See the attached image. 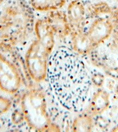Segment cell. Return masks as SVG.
<instances>
[{
	"instance_id": "6da1fadb",
	"label": "cell",
	"mask_w": 118,
	"mask_h": 132,
	"mask_svg": "<svg viewBox=\"0 0 118 132\" xmlns=\"http://www.w3.org/2000/svg\"><path fill=\"white\" fill-rule=\"evenodd\" d=\"M46 76L52 94L61 106L74 112L83 110L92 82L87 67L75 52L61 47L52 52Z\"/></svg>"
},
{
	"instance_id": "7a4b0ae2",
	"label": "cell",
	"mask_w": 118,
	"mask_h": 132,
	"mask_svg": "<svg viewBox=\"0 0 118 132\" xmlns=\"http://www.w3.org/2000/svg\"><path fill=\"white\" fill-rule=\"evenodd\" d=\"M34 30L37 39L28 48L25 59L31 78L41 81L46 76L47 63L54 45V33L46 19L38 20Z\"/></svg>"
},
{
	"instance_id": "3957f363",
	"label": "cell",
	"mask_w": 118,
	"mask_h": 132,
	"mask_svg": "<svg viewBox=\"0 0 118 132\" xmlns=\"http://www.w3.org/2000/svg\"><path fill=\"white\" fill-rule=\"evenodd\" d=\"M34 25L30 7L23 0H16L6 8L3 18V38L11 45L22 44L28 39Z\"/></svg>"
},
{
	"instance_id": "277c9868",
	"label": "cell",
	"mask_w": 118,
	"mask_h": 132,
	"mask_svg": "<svg viewBox=\"0 0 118 132\" xmlns=\"http://www.w3.org/2000/svg\"><path fill=\"white\" fill-rule=\"evenodd\" d=\"M22 110L24 119L32 129L45 131L51 126L46 97L41 90L33 89L25 93L22 99Z\"/></svg>"
},
{
	"instance_id": "5b68a950",
	"label": "cell",
	"mask_w": 118,
	"mask_h": 132,
	"mask_svg": "<svg viewBox=\"0 0 118 132\" xmlns=\"http://www.w3.org/2000/svg\"><path fill=\"white\" fill-rule=\"evenodd\" d=\"M21 79L15 65L0 52V88L13 94L19 89Z\"/></svg>"
},
{
	"instance_id": "8992f818",
	"label": "cell",
	"mask_w": 118,
	"mask_h": 132,
	"mask_svg": "<svg viewBox=\"0 0 118 132\" xmlns=\"http://www.w3.org/2000/svg\"><path fill=\"white\" fill-rule=\"evenodd\" d=\"M115 26L110 16L99 17L95 19L86 32L93 48L108 39Z\"/></svg>"
},
{
	"instance_id": "52a82bcc",
	"label": "cell",
	"mask_w": 118,
	"mask_h": 132,
	"mask_svg": "<svg viewBox=\"0 0 118 132\" xmlns=\"http://www.w3.org/2000/svg\"><path fill=\"white\" fill-rule=\"evenodd\" d=\"M46 19L54 35L64 38L71 34V29L67 15L63 11H51Z\"/></svg>"
},
{
	"instance_id": "ba28073f",
	"label": "cell",
	"mask_w": 118,
	"mask_h": 132,
	"mask_svg": "<svg viewBox=\"0 0 118 132\" xmlns=\"http://www.w3.org/2000/svg\"><path fill=\"white\" fill-rule=\"evenodd\" d=\"M85 16V8L81 1L74 0L70 3L67 8V16L71 31L84 30Z\"/></svg>"
},
{
	"instance_id": "9c48e42d",
	"label": "cell",
	"mask_w": 118,
	"mask_h": 132,
	"mask_svg": "<svg viewBox=\"0 0 118 132\" xmlns=\"http://www.w3.org/2000/svg\"><path fill=\"white\" fill-rule=\"evenodd\" d=\"M110 104L109 94L105 91L100 90L94 95L88 108V114L92 117L101 114Z\"/></svg>"
},
{
	"instance_id": "30bf717a",
	"label": "cell",
	"mask_w": 118,
	"mask_h": 132,
	"mask_svg": "<svg viewBox=\"0 0 118 132\" xmlns=\"http://www.w3.org/2000/svg\"><path fill=\"white\" fill-rule=\"evenodd\" d=\"M92 116L90 115H81L74 120L72 130L74 131H89L93 126Z\"/></svg>"
},
{
	"instance_id": "8fae6325",
	"label": "cell",
	"mask_w": 118,
	"mask_h": 132,
	"mask_svg": "<svg viewBox=\"0 0 118 132\" xmlns=\"http://www.w3.org/2000/svg\"><path fill=\"white\" fill-rule=\"evenodd\" d=\"M111 9L107 4L104 2L96 3L88 7V11L92 16L97 17L100 15L110 14L112 12Z\"/></svg>"
},
{
	"instance_id": "7c38bea8",
	"label": "cell",
	"mask_w": 118,
	"mask_h": 132,
	"mask_svg": "<svg viewBox=\"0 0 118 132\" xmlns=\"http://www.w3.org/2000/svg\"><path fill=\"white\" fill-rule=\"evenodd\" d=\"M30 4L34 10L39 11L55 10L52 0H30Z\"/></svg>"
},
{
	"instance_id": "4fadbf2b",
	"label": "cell",
	"mask_w": 118,
	"mask_h": 132,
	"mask_svg": "<svg viewBox=\"0 0 118 132\" xmlns=\"http://www.w3.org/2000/svg\"><path fill=\"white\" fill-rule=\"evenodd\" d=\"M11 106V102L9 100L5 97H0V115L7 112Z\"/></svg>"
},
{
	"instance_id": "5bb4252c",
	"label": "cell",
	"mask_w": 118,
	"mask_h": 132,
	"mask_svg": "<svg viewBox=\"0 0 118 132\" xmlns=\"http://www.w3.org/2000/svg\"><path fill=\"white\" fill-rule=\"evenodd\" d=\"M91 80L92 82L95 85L98 86V87H100L102 85H103L104 77V76L100 73L99 72H96L92 75L91 77Z\"/></svg>"
},
{
	"instance_id": "9a60e30c",
	"label": "cell",
	"mask_w": 118,
	"mask_h": 132,
	"mask_svg": "<svg viewBox=\"0 0 118 132\" xmlns=\"http://www.w3.org/2000/svg\"><path fill=\"white\" fill-rule=\"evenodd\" d=\"M23 119H24V118L22 112H21L19 111H16L12 114V120L16 124L22 122Z\"/></svg>"
},
{
	"instance_id": "2e32d148",
	"label": "cell",
	"mask_w": 118,
	"mask_h": 132,
	"mask_svg": "<svg viewBox=\"0 0 118 132\" xmlns=\"http://www.w3.org/2000/svg\"><path fill=\"white\" fill-rule=\"evenodd\" d=\"M66 0H52L55 10H58L64 5Z\"/></svg>"
},
{
	"instance_id": "e0dca14e",
	"label": "cell",
	"mask_w": 118,
	"mask_h": 132,
	"mask_svg": "<svg viewBox=\"0 0 118 132\" xmlns=\"http://www.w3.org/2000/svg\"><path fill=\"white\" fill-rule=\"evenodd\" d=\"M4 1H5V0H0V4L3 3Z\"/></svg>"
},
{
	"instance_id": "ac0fdd59",
	"label": "cell",
	"mask_w": 118,
	"mask_h": 132,
	"mask_svg": "<svg viewBox=\"0 0 118 132\" xmlns=\"http://www.w3.org/2000/svg\"><path fill=\"white\" fill-rule=\"evenodd\" d=\"M116 1H118V0H116Z\"/></svg>"
}]
</instances>
